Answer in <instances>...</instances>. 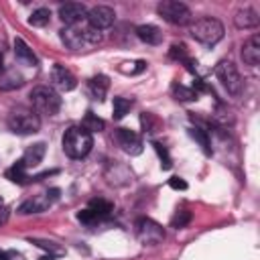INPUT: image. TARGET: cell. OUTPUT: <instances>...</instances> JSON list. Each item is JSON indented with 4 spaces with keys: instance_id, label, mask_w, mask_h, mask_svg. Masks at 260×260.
Returning <instances> with one entry per match:
<instances>
[{
    "instance_id": "obj_29",
    "label": "cell",
    "mask_w": 260,
    "mask_h": 260,
    "mask_svg": "<svg viewBox=\"0 0 260 260\" xmlns=\"http://www.w3.org/2000/svg\"><path fill=\"white\" fill-rule=\"evenodd\" d=\"M191 221V211H187V209H181V211H177L173 217H171V225L173 228H185L187 223Z\"/></svg>"
},
{
    "instance_id": "obj_35",
    "label": "cell",
    "mask_w": 260,
    "mask_h": 260,
    "mask_svg": "<svg viewBox=\"0 0 260 260\" xmlns=\"http://www.w3.org/2000/svg\"><path fill=\"white\" fill-rule=\"evenodd\" d=\"M4 53H6V45H4L2 41H0V59L4 57Z\"/></svg>"
},
{
    "instance_id": "obj_37",
    "label": "cell",
    "mask_w": 260,
    "mask_h": 260,
    "mask_svg": "<svg viewBox=\"0 0 260 260\" xmlns=\"http://www.w3.org/2000/svg\"><path fill=\"white\" fill-rule=\"evenodd\" d=\"M2 205H4V199H2V195H0V207H2Z\"/></svg>"
},
{
    "instance_id": "obj_12",
    "label": "cell",
    "mask_w": 260,
    "mask_h": 260,
    "mask_svg": "<svg viewBox=\"0 0 260 260\" xmlns=\"http://www.w3.org/2000/svg\"><path fill=\"white\" fill-rule=\"evenodd\" d=\"M59 18L67 26L77 24V22H83L87 18V8L81 2H65V4L59 6Z\"/></svg>"
},
{
    "instance_id": "obj_36",
    "label": "cell",
    "mask_w": 260,
    "mask_h": 260,
    "mask_svg": "<svg viewBox=\"0 0 260 260\" xmlns=\"http://www.w3.org/2000/svg\"><path fill=\"white\" fill-rule=\"evenodd\" d=\"M39 260H55V256H51V254H45V256H41Z\"/></svg>"
},
{
    "instance_id": "obj_13",
    "label": "cell",
    "mask_w": 260,
    "mask_h": 260,
    "mask_svg": "<svg viewBox=\"0 0 260 260\" xmlns=\"http://www.w3.org/2000/svg\"><path fill=\"white\" fill-rule=\"evenodd\" d=\"M51 85L55 89H59V91H71V89H75L77 79L63 65H53V69H51Z\"/></svg>"
},
{
    "instance_id": "obj_16",
    "label": "cell",
    "mask_w": 260,
    "mask_h": 260,
    "mask_svg": "<svg viewBox=\"0 0 260 260\" xmlns=\"http://www.w3.org/2000/svg\"><path fill=\"white\" fill-rule=\"evenodd\" d=\"M22 83H24V77L14 67H6V69L0 71V89L2 91L18 89V87H22Z\"/></svg>"
},
{
    "instance_id": "obj_21",
    "label": "cell",
    "mask_w": 260,
    "mask_h": 260,
    "mask_svg": "<svg viewBox=\"0 0 260 260\" xmlns=\"http://www.w3.org/2000/svg\"><path fill=\"white\" fill-rule=\"evenodd\" d=\"M6 177L12 181V183H18V185H26V183H32V175L26 173V169L16 160V165H12L8 171H6Z\"/></svg>"
},
{
    "instance_id": "obj_25",
    "label": "cell",
    "mask_w": 260,
    "mask_h": 260,
    "mask_svg": "<svg viewBox=\"0 0 260 260\" xmlns=\"http://www.w3.org/2000/svg\"><path fill=\"white\" fill-rule=\"evenodd\" d=\"M89 209H91L95 215H100V217H106V215H110V213H112L114 205H112L110 201H106V199L98 197V199H91V201H89Z\"/></svg>"
},
{
    "instance_id": "obj_22",
    "label": "cell",
    "mask_w": 260,
    "mask_h": 260,
    "mask_svg": "<svg viewBox=\"0 0 260 260\" xmlns=\"http://www.w3.org/2000/svg\"><path fill=\"white\" fill-rule=\"evenodd\" d=\"M173 95H175V100H179V102H195V100H197V91H195L193 87H185V85H181V83H175V85H173Z\"/></svg>"
},
{
    "instance_id": "obj_27",
    "label": "cell",
    "mask_w": 260,
    "mask_h": 260,
    "mask_svg": "<svg viewBox=\"0 0 260 260\" xmlns=\"http://www.w3.org/2000/svg\"><path fill=\"white\" fill-rule=\"evenodd\" d=\"M81 126L87 130V132H100V130H104V120L102 118H98L93 112H87L85 114V118H83V122H81Z\"/></svg>"
},
{
    "instance_id": "obj_15",
    "label": "cell",
    "mask_w": 260,
    "mask_h": 260,
    "mask_svg": "<svg viewBox=\"0 0 260 260\" xmlns=\"http://www.w3.org/2000/svg\"><path fill=\"white\" fill-rule=\"evenodd\" d=\"M45 150H47L45 142H35L32 146H28V148L24 150V154H22V158H20L18 162H20L24 169L39 167V165L43 162V158H45Z\"/></svg>"
},
{
    "instance_id": "obj_18",
    "label": "cell",
    "mask_w": 260,
    "mask_h": 260,
    "mask_svg": "<svg viewBox=\"0 0 260 260\" xmlns=\"http://www.w3.org/2000/svg\"><path fill=\"white\" fill-rule=\"evenodd\" d=\"M258 22H260L258 12H256L254 8H250V6L240 8V10L236 12V16H234V24H236L238 28H254Z\"/></svg>"
},
{
    "instance_id": "obj_10",
    "label": "cell",
    "mask_w": 260,
    "mask_h": 260,
    "mask_svg": "<svg viewBox=\"0 0 260 260\" xmlns=\"http://www.w3.org/2000/svg\"><path fill=\"white\" fill-rule=\"evenodd\" d=\"M114 20H116V12H114V8H110L106 4H98L87 10V22L100 32L104 28H110L114 24Z\"/></svg>"
},
{
    "instance_id": "obj_1",
    "label": "cell",
    "mask_w": 260,
    "mask_h": 260,
    "mask_svg": "<svg viewBox=\"0 0 260 260\" xmlns=\"http://www.w3.org/2000/svg\"><path fill=\"white\" fill-rule=\"evenodd\" d=\"M102 32L95 30L89 22H77L71 26H65L61 30V41L71 51H89L102 43Z\"/></svg>"
},
{
    "instance_id": "obj_7",
    "label": "cell",
    "mask_w": 260,
    "mask_h": 260,
    "mask_svg": "<svg viewBox=\"0 0 260 260\" xmlns=\"http://www.w3.org/2000/svg\"><path fill=\"white\" fill-rule=\"evenodd\" d=\"M215 77L221 81V85L225 87L228 93L238 95L242 91V77L240 71L236 69V65L232 61H221L215 65Z\"/></svg>"
},
{
    "instance_id": "obj_28",
    "label": "cell",
    "mask_w": 260,
    "mask_h": 260,
    "mask_svg": "<svg viewBox=\"0 0 260 260\" xmlns=\"http://www.w3.org/2000/svg\"><path fill=\"white\" fill-rule=\"evenodd\" d=\"M189 136L195 140V142H199V146L209 154L211 152V146H209V138H207V134H205V130H201V128H189Z\"/></svg>"
},
{
    "instance_id": "obj_8",
    "label": "cell",
    "mask_w": 260,
    "mask_h": 260,
    "mask_svg": "<svg viewBox=\"0 0 260 260\" xmlns=\"http://www.w3.org/2000/svg\"><path fill=\"white\" fill-rule=\"evenodd\" d=\"M136 238L144 246H154V244H160L165 240V230H162V225H158L150 217H140L136 221Z\"/></svg>"
},
{
    "instance_id": "obj_6",
    "label": "cell",
    "mask_w": 260,
    "mask_h": 260,
    "mask_svg": "<svg viewBox=\"0 0 260 260\" xmlns=\"http://www.w3.org/2000/svg\"><path fill=\"white\" fill-rule=\"evenodd\" d=\"M156 12L171 24H189L191 22V10L187 4L177 2V0H162L156 6Z\"/></svg>"
},
{
    "instance_id": "obj_2",
    "label": "cell",
    "mask_w": 260,
    "mask_h": 260,
    "mask_svg": "<svg viewBox=\"0 0 260 260\" xmlns=\"http://www.w3.org/2000/svg\"><path fill=\"white\" fill-rule=\"evenodd\" d=\"M61 144L69 158H83L89 154V150L93 146V136L83 126H71L65 130Z\"/></svg>"
},
{
    "instance_id": "obj_34",
    "label": "cell",
    "mask_w": 260,
    "mask_h": 260,
    "mask_svg": "<svg viewBox=\"0 0 260 260\" xmlns=\"http://www.w3.org/2000/svg\"><path fill=\"white\" fill-rule=\"evenodd\" d=\"M8 219V209L6 207H0V225H4Z\"/></svg>"
},
{
    "instance_id": "obj_23",
    "label": "cell",
    "mask_w": 260,
    "mask_h": 260,
    "mask_svg": "<svg viewBox=\"0 0 260 260\" xmlns=\"http://www.w3.org/2000/svg\"><path fill=\"white\" fill-rule=\"evenodd\" d=\"M49 20H51V10L49 8H37L28 16L30 26H45V24H49Z\"/></svg>"
},
{
    "instance_id": "obj_30",
    "label": "cell",
    "mask_w": 260,
    "mask_h": 260,
    "mask_svg": "<svg viewBox=\"0 0 260 260\" xmlns=\"http://www.w3.org/2000/svg\"><path fill=\"white\" fill-rule=\"evenodd\" d=\"M152 146H154V150H156V154H158V158H160V167L167 171V169H171L173 167V160H171V156H169V152H167V148L160 144V142H152Z\"/></svg>"
},
{
    "instance_id": "obj_33",
    "label": "cell",
    "mask_w": 260,
    "mask_h": 260,
    "mask_svg": "<svg viewBox=\"0 0 260 260\" xmlns=\"http://www.w3.org/2000/svg\"><path fill=\"white\" fill-rule=\"evenodd\" d=\"M169 187H171V189H177V191H185V189H187V181H183V179H179V177H171V179H169Z\"/></svg>"
},
{
    "instance_id": "obj_31",
    "label": "cell",
    "mask_w": 260,
    "mask_h": 260,
    "mask_svg": "<svg viewBox=\"0 0 260 260\" xmlns=\"http://www.w3.org/2000/svg\"><path fill=\"white\" fill-rule=\"evenodd\" d=\"M77 219H79L81 223H87V225H89V223H95V221H100L102 217H100V215H95V213H93V211L87 207V209H81V211L77 213Z\"/></svg>"
},
{
    "instance_id": "obj_5",
    "label": "cell",
    "mask_w": 260,
    "mask_h": 260,
    "mask_svg": "<svg viewBox=\"0 0 260 260\" xmlns=\"http://www.w3.org/2000/svg\"><path fill=\"white\" fill-rule=\"evenodd\" d=\"M30 102H32V110L37 114H47V116H55L61 110V98L59 93L49 87V85H37L30 91Z\"/></svg>"
},
{
    "instance_id": "obj_24",
    "label": "cell",
    "mask_w": 260,
    "mask_h": 260,
    "mask_svg": "<svg viewBox=\"0 0 260 260\" xmlns=\"http://www.w3.org/2000/svg\"><path fill=\"white\" fill-rule=\"evenodd\" d=\"M132 108V102L126 100V98H114V104H112V112H114V120H122Z\"/></svg>"
},
{
    "instance_id": "obj_11",
    "label": "cell",
    "mask_w": 260,
    "mask_h": 260,
    "mask_svg": "<svg viewBox=\"0 0 260 260\" xmlns=\"http://www.w3.org/2000/svg\"><path fill=\"white\" fill-rule=\"evenodd\" d=\"M114 138H116L118 146H120L126 154L136 156V154L142 152V140H140V136H138L134 130H130V128H118V130L114 132Z\"/></svg>"
},
{
    "instance_id": "obj_9",
    "label": "cell",
    "mask_w": 260,
    "mask_h": 260,
    "mask_svg": "<svg viewBox=\"0 0 260 260\" xmlns=\"http://www.w3.org/2000/svg\"><path fill=\"white\" fill-rule=\"evenodd\" d=\"M59 195H61V191H59L57 187L47 189L45 193H41V195L28 199V201H24V203L18 207V213L26 215V213H41V211H47V209L59 199Z\"/></svg>"
},
{
    "instance_id": "obj_32",
    "label": "cell",
    "mask_w": 260,
    "mask_h": 260,
    "mask_svg": "<svg viewBox=\"0 0 260 260\" xmlns=\"http://www.w3.org/2000/svg\"><path fill=\"white\" fill-rule=\"evenodd\" d=\"M169 55H171L173 59H179V61H187V49H185V45H183V43H179V45H173V47H171V51H169Z\"/></svg>"
},
{
    "instance_id": "obj_19",
    "label": "cell",
    "mask_w": 260,
    "mask_h": 260,
    "mask_svg": "<svg viewBox=\"0 0 260 260\" xmlns=\"http://www.w3.org/2000/svg\"><path fill=\"white\" fill-rule=\"evenodd\" d=\"M136 37L142 43H146V45H160L162 43V32L154 24H140V26H136Z\"/></svg>"
},
{
    "instance_id": "obj_17",
    "label": "cell",
    "mask_w": 260,
    "mask_h": 260,
    "mask_svg": "<svg viewBox=\"0 0 260 260\" xmlns=\"http://www.w3.org/2000/svg\"><path fill=\"white\" fill-rule=\"evenodd\" d=\"M110 89V79L106 75H95L87 81V91L95 102H104Z\"/></svg>"
},
{
    "instance_id": "obj_20",
    "label": "cell",
    "mask_w": 260,
    "mask_h": 260,
    "mask_svg": "<svg viewBox=\"0 0 260 260\" xmlns=\"http://www.w3.org/2000/svg\"><path fill=\"white\" fill-rule=\"evenodd\" d=\"M14 55H16V61H20L22 65H28V67H35L37 65V57H35L32 49L20 37L14 39Z\"/></svg>"
},
{
    "instance_id": "obj_14",
    "label": "cell",
    "mask_w": 260,
    "mask_h": 260,
    "mask_svg": "<svg viewBox=\"0 0 260 260\" xmlns=\"http://www.w3.org/2000/svg\"><path fill=\"white\" fill-rule=\"evenodd\" d=\"M242 59L250 67H256L260 63V37L258 35H252L244 43V47H242Z\"/></svg>"
},
{
    "instance_id": "obj_26",
    "label": "cell",
    "mask_w": 260,
    "mask_h": 260,
    "mask_svg": "<svg viewBox=\"0 0 260 260\" xmlns=\"http://www.w3.org/2000/svg\"><path fill=\"white\" fill-rule=\"evenodd\" d=\"M30 242L35 244V246H39V248H43V250H47L51 256H61V254H65V250L57 244V242H51V240H41V238H30Z\"/></svg>"
},
{
    "instance_id": "obj_4",
    "label": "cell",
    "mask_w": 260,
    "mask_h": 260,
    "mask_svg": "<svg viewBox=\"0 0 260 260\" xmlns=\"http://www.w3.org/2000/svg\"><path fill=\"white\" fill-rule=\"evenodd\" d=\"M8 128L14 134H22V136L35 134L41 128V118L30 108H14L8 114Z\"/></svg>"
},
{
    "instance_id": "obj_3",
    "label": "cell",
    "mask_w": 260,
    "mask_h": 260,
    "mask_svg": "<svg viewBox=\"0 0 260 260\" xmlns=\"http://www.w3.org/2000/svg\"><path fill=\"white\" fill-rule=\"evenodd\" d=\"M189 32L195 41H199L203 45H215L217 41L223 39V24L217 18L203 16V18H197L195 22H191Z\"/></svg>"
}]
</instances>
